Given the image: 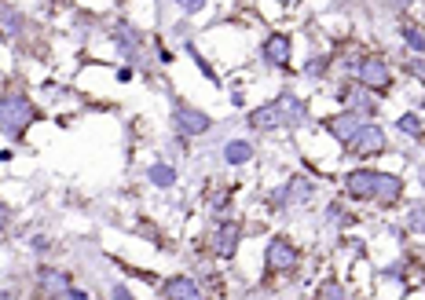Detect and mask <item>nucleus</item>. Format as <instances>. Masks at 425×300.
Wrapping results in <instances>:
<instances>
[{"label": "nucleus", "instance_id": "15", "mask_svg": "<svg viewBox=\"0 0 425 300\" xmlns=\"http://www.w3.org/2000/svg\"><path fill=\"white\" fill-rule=\"evenodd\" d=\"M312 179H304V176H293L290 179V187H286V202H308L312 198Z\"/></svg>", "mask_w": 425, "mask_h": 300}, {"label": "nucleus", "instance_id": "8", "mask_svg": "<svg viewBox=\"0 0 425 300\" xmlns=\"http://www.w3.org/2000/svg\"><path fill=\"white\" fill-rule=\"evenodd\" d=\"M268 267H272V271L297 267V249H293L286 238H272V242H268Z\"/></svg>", "mask_w": 425, "mask_h": 300}, {"label": "nucleus", "instance_id": "21", "mask_svg": "<svg viewBox=\"0 0 425 300\" xmlns=\"http://www.w3.org/2000/svg\"><path fill=\"white\" fill-rule=\"evenodd\" d=\"M176 4L184 8L187 15H195V11H202V8H205V0H176Z\"/></svg>", "mask_w": 425, "mask_h": 300}, {"label": "nucleus", "instance_id": "6", "mask_svg": "<svg viewBox=\"0 0 425 300\" xmlns=\"http://www.w3.org/2000/svg\"><path fill=\"white\" fill-rule=\"evenodd\" d=\"M378 176L381 173H374V168H356V173H349V179H345V187H349V194L352 198H374L378 194Z\"/></svg>", "mask_w": 425, "mask_h": 300}, {"label": "nucleus", "instance_id": "26", "mask_svg": "<svg viewBox=\"0 0 425 300\" xmlns=\"http://www.w3.org/2000/svg\"><path fill=\"white\" fill-rule=\"evenodd\" d=\"M392 4H407V0H392Z\"/></svg>", "mask_w": 425, "mask_h": 300}, {"label": "nucleus", "instance_id": "1", "mask_svg": "<svg viewBox=\"0 0 425 300\" xmlns=\"http://www.w3.org/2000/svg\"><path fill=\"white\" fill-rule=\"evenodd\" d=\"M37 121V107L26 96H0V132L19 139Z\"/></svg>", "mask_w": 425, "mask_h": 300}, {"label": "nucleus", "instance_id": "18", "mask_svg": "<svg viewBox=\"0 0 425 300\" xmlns=\"http://www.w3.org/2000/svg\"><path fill=\"white\" fill-rule=\"evenodd\" d=\"M404 41L415 48V51H422L425 48V33L422 30H415V26H404Z\"/></svg>", "mask_w": 425, "mask_h": 300}, {"label": "nucleus", "instance_id": "27", "mask_svg": "<svg viewBox=\"0 0 425 300\" xmlns=\"http://www.w3.org/2000/svg\"><path fill=\"white\" fill-rule=\"evenodd\" d=\"M282 4H293V0H282Z\"/></svg>", "mask_w": 425, "mask_h": 300}, {"label": "nucleus", "instance_id": "5", "mask_svg": "<svg viewBox=\"0 0 425 300\" xmlns=\"http://www.w3.org/2000/svg\"><path fill=\"white\" fill-rule=\"evenodd\" d=\"M173 121H176V128H180L184 136H205V132L213 128V117H209V114H202V110H195V107H184V103L173 110Z\"/></svg>", "mask_w": 425, "mask_h": 300}, {"label": "nucleus", "instance_id": "10", "mask_svg": "<svg viewBox=\"0 0 425 300\" xmlns=\"http://www.w3.org/2000/svg\"><path fill=\"white\" fill-rule=\"evenodd\" d=\"M37 282H41V290L51 293V297H67V293H70V279L62 275V271L41 267V271H37Z\"/></svg>", "mask_w": 425, "mask_h": 300}, {"label": "nucleus", "instance_id": "17", "mask_svg": "<svg viewBox=\"0 0 425 300\" xmlns=\"http://www.w3.org/2000/svg\"><path fill=\"white\" fill-rule=\"evenodd\" d=\"M407 224H410V231H415V234H425V205H415V209H410Z\"/></svg>", "mask_w": 425, "mask_h": 300}, {"label": "nucleus", "instance_id": "16", "mask_svg": "<svg viewBox=\"0 0 425 300\" xmlns=\"http://www.w3.org/2000/svg\"><path fill=\"white\" fill-rule=\"evenodd\" d=\"M150 184H158V187H173V184H176L173 165H154V168H150Z\"/></svg>", "mask_w": 425, "mask_h": 300}, {"label": "nucleus", "instance_id": "3", "mask_svg": "<svg viewBox=\"0 0 425 300\" xmlns=\"http://www.w3.org/2000/svg\"><path fill=\"white\" fill-rule=\"evenodd\" d=\"M345 147H349V154H359V158H367V154H381L385 150V132L378 125H359Z\"/></svg>", "mask_w": 425, "mask_h": 300}, {"label": "nucleus", "instance_id": "25", "mask_svg": "<svg viewBox=\"0 0 425 300\" xmlns=\"http://www.w3.org/2000/svg\"><path fill=\"white\" fill-rule=\"evenodd\" d=\"M0 300H11V297H8V293H4V290H0Z\"/></svg>", "mask_w": 425, "mask_h": 300}, {"label": "nucleus", "instance_id": "7", "mask_svg": "<svg viewBox=\"0 0 425 300\" xmlns=\"http://www.w3.org/2000/svg\"><path fill=\"white\" fill-rule=\"evenodd\" d=\"M238 242H242V227H238V224H231V220L213 231V253H216V256H224V260L238 253Z\"/></svg>", "mask_w": 425, "mask_h": 300}, {"label": "nucleus", "instance_id": "24", "mask_svg": "<svg viewBox=\"0 0 425 300\" xmlns=\"http://www.w3.org/2000/svg\"><path fill=\"white\" fill-rule=\"evenodd\" d=\"M410 73H415L418 81H425V62H410Z\"/></svg>", "mask_w": 425, "mask_h": 300}, {"label": "nucleus", "instance_id": "13", "mask_svg": "<svg viewBox=\"0 0 425 300\" xmlns=\"http://www.w3.org/2000/svg\"><path fill=\"white\" fill-rule=\"evenodd\" d=\"M400 194H404V179L400 176H378V194H374L378 202L392 205V202H400Z\"/></svg>", "mask_w": 425, "mask_h": 300}, {"label": "nucleus", "instance_id": "2", "mask_svg": "<svg viewBox=\"0 0 425 300\" xmlns=\"http://www.w3.org/2000/svg\"><path fill=\"white\" fill-rule=\"evenodd\" d=\"M301 121H304V107L293 96H279L275 103L250 114L253 128H279V125H301Z\"/></svg>", "mask_w": 425, "mask_h": 300}, {"label": "nucleus", "instance_id": "28", "mask_svg": "<svg viewBox=\"0 0 425 300\" xmlns=\"http://www.w3.org/2000/svg\"><path fill=\"white\" fill-rule=\"evenodd\" d=\"M422 107H425V99H422Z\"/></svg>", "mask_w": 425, "mask_h": 300}, {"label": "nucleus", "instance_id": "11", "mask_svg": "<svg viewBox=\"0 0 425 300\" xmlns=\"http://www.w3.org/2000/svg\"><path fill=\"white\" fill-rule=\"evenodd\" d=\"M264 59L272 62V67H286L290 62V41L282 33H275V37H268L264 41Z\"/></svg>", "mask_w": 425, "mask_h": 300}, {"label": "nucleus", "instance_id": "9", "mask_svg": "<svg viewBox=\"0 0 425 300\" xmlns=\"http://www.w3.org/2000/svg\"><path fill=\"white\" fill-rule=\"evenodd\" d=\"M359 125H363V121H359L356 110H345V114H338V117H327V132L338 136V139H345V143L352 139V132H356Z\"/></svg>", "mask_w": 425, "mask_h": 300}, {"label": "nucleus", "instance_id": "4", "mask_svg": "<svg viewBox=\"0 0 425 300\" xmlns=\"http://www.w3.org/2000/svg\"><path fill=\"white\" fill-rule=\"evenodd\" d=\"M359 85L363 88H389L392 85V73H389V62H385L381 55H367V59H359Z\"/></svg>", "mask_w": 425, "mask_h": 300}, {"label": "nucleus", "instance_id": "22", "mask_svg": "<svg viewBox=\"0 0 425 300\" xmlns=\"http://www.w3.org/2000/svg\"><path fill=\"white\" fill-rule=\"evenodd\" d=\"M8 224H11V209H8L4 202H0V234L8 231Z\"/></svg>", "mask_w": 425, "mask_h": 300}, {"label": "nucleus", "instance_id": "23", "mask_svg": "<svg viewBox=\"0 0 425 300\" xmlns=\"http://www.w3.org/2000/svg\"><path fill=\"white\" fill-rule=\"evenodd\" d=\"M114 300H136V297H132V293H128V290H125V285H114Z\"/></svg>", "mask_w": 425, "mask_h": 300}, {"label": "nucleus", "instance_id": "19", "mask_svg": "<svg viewBox=\"0 0 425 300\" xmlns=\"http://www.w3.org/2000/svg\"><path fill=\"white\" fill-rule=\"evenodd\" d=\"M396 125H400L404 132H410V136H422V121H418V114H404Z\"/></svg>", "mask_w": 425, "mask_h": 300}, {"label": "nucleus", "instance_id": "12", "mask_svg": "<svg viewBox=\"0 0 425 300\" xmlns=\"http://www.w3.org/2000/svg\"><path fill=\"white\" fill-rule=\"evenodd\" d=\"M165 300H202V293L191 279H173L165 282Z\"/></svg>", "mask_w": 425, "mask_h": 300}, {"label": "nucleus", "instance_id": "20", "mask_svg": "<svg viewBox=\"0 0 425 300\" xmlns=\"http://www.w3.org/2000/svg\"><path fill=\"white\" fill-rule=\"evenodd\" d=\"M319 300H345V290H341L338 282H327L323 293H319Z\"/></svg>", "mask_w": 425, "mask_h": 300}, {"label": "nucleus", "instance_id": "14", "mask_svg": "<svg viewBox=\"0 0 425 300\" xmlns=\"http://www.w3.org/2000/svg\"><path fill=\"white\" fill-rule=\"evenodd\" d=\"M224 158H227V165H246L253 158V147H250L246 139H231L227 147H224Z\"/></svg>", "mask_w": 425, "mask_h": 300}]
</instances>
